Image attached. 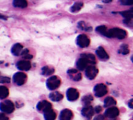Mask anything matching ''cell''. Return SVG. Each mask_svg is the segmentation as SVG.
<instances>
[{
	"mask_svg": "<svg viewBox=\"0 0 133 120\" xmlns=\"http://www.w3.org/2000/svg\"><path fill=\"white\" fill-rule=\"evenodd\" d=\"M129 106L133 109V99H131L129 101Z\"/></svg>",
	"mask_w": 133,
	"mask_h": 120,
	"instance_id": "obj_36",
	"label": "cell"
},
{
	"mask_svg": "<svg viewBox=\"0 0 133 120\" xmlns=\"http://www.w3.org/2000/svg\"><path fill=\"white\" fill-rule=\"evenodd\" d=\"M131 60H132V61L133 62V57H132V58H131Z\"/></svg>",
	"mask_w": 133,
	"mask_h": 120,
	"instance_id": "obj_38",
	"label": "cell"
},
{
	"mask_svg": "<svg viewBox=\"0 0 133 120\" xmlns=\"http://www.w3.org/2000/svg\"><path fill=\"white\" fill-rule=\"evenodd\" d=\"M10 78L8 77H0V82L1 83H9L10 82Z\"/></svg>",
	"mask_w": 133,
	"mask_h": 120,
	"instance_id": "obj_31",
	"label": "cell"
},
{
	"mask_svg": "<svg viewBox=\"0 0 133 120\" xmlns=\"http://www.w3.org/2000/svg\"><path fill=\"white\" fill-rule=\"evenodd\" d=\"M8 117L5 116L3 113H0V119H7Z\"/></svg>",
	"mask_w": 133,
	"mask_h": 120,
	"instance_id": "obj_34",
	"label": "cell"
},
{
	"mask_svg": "<svg viewBox=\"0 0 133 120\" xmlns=\"http://www.w3.org/2000/svg\"><path fill=\"white\" fill-rule=\"evenodd\" d=\"M0 18H3V19L6 20V18H5V16H1V15H0Z\"/></svg>",
	"mask_w": 133,
	"mask_h": 120,
	"instance_id": "obj_37",
	"label": "cell"
},
{
	"mask_svg": "<svg viewBox=\"0 0 133 120\" xmlns=\"http://www.w3.org/2000/svg\"><path fill=\"white\" fill-rule=\"evenodd\" d=\"M67 97L68 99L70 101H74L76 100L79 98V91L75 88H70L67 91Z\"/></svg>",
	"mask_w": 133,
	"mask_h": 120,
	"instance_id": "obj_8",
	"label": "cell"
},
{
	"mask_svg": "<svg viewBox=\"0 0 133 120\" xmlns=\"http://www.w3.org/2000/svg\"><path fill=\"white\" fill-rule=\"evenodd\" d=\"M68 74L71 79L75 81H79L82 78L81 73H79L76 69H70L68 71Z\"/></svg>",
	"mask_w": 133,
	"mask_h": 120,
	"instance_id": "obj_12",
	"label": "cell"
},
{
	"mask_svg": "<svg viewBox=\"0 0 133 120\" xmlns=\"http://www.w3.org/2000/svg\"><path fill=\"white\" fill-rule=\"evenodd\" d=\"M120 14L125 17L127 19H131V18H133V9H131L127 11H124L120 13Z\"/></svg>",
	"mask_w": 133,
	"mask_h": 120,
	"instance_id": "obj_26",
	"label": "cell"
},
{
	"mask_svg": "<svg viewBox=\"0 0 133 120\" xmlns=\"http://www.w3.org/2000/svg\"><path fill=\"white\" fill-rule=\"evenodd\" d=\"M98 72V69L94 65H90L86 69V76L90 80H93L97 76Z\"/></svg>",
	"mask_w": 133,
	"mask_h": 120,
	"instance_id": "obj_7",
	"label": "cell"
},
{
	"mask_svg": "<svg viewBox=\"0 0 133 120\" xmlns=\"http://www.w3.org/2000/svg\"><path fill=\"white\" fill-rule=\"evenodd\" d=\"M83 3L81 2H78L75 3L71 8V11L73 13H77V12L79 11L81 9L83 8Z\"/></svg>",
	"mask_w": 133,
	"mask_h": 120,
	"instance_id": "obj_25",
	"label": "cell"
},
{
	"mask_svg": "<svg viewBox=\"0 0 133 120\" xmlns=\"http://www.w3.org/2000/svg\"><path fill=\"white\" fill-rule=\"evenodd\" d=\"M96 31H97L98 33H99L102 34V35H105V36L108 30H107V28L106 26H100L96 28Z\"/></svg>",
	"mask_w": 133,
	"mask_h": 120,
	"instance_id": "obj_27",
	"label": "cell"
},
{
	"mask_svg": "<svg viewBox=\"0 0 133 120\" xmlns=\"http://www.w3.org/2000/svg\"><path fill=\"white\" fill-rule=\"evenodd\" d=\"M23 57H24L25 59H31L32 57V56H31V55H30L29 53H27V54L23 56Z\"/></svg>",
	"mask_w": 133,
	"mask_h": 120,
	"instance_id": "obj_35",
	"label": "cell"
},
{
	"mask_svg": "<svg viewBox=\"0 0 133 120\" xmlns=\"http://www.w3.org/2000/svg\"><path fill=\"white\" fill-rule=\"evenodd\" d=\"M44 117H45V119L48 120L55 119L56 118V113L51 108L44 112Z\"/></svg>",
	"mask_w": 133,
	"mask_h": 120,
	"instance_id": "obj_20",
	"label": "cell"
},
{
	"mask_svg": "<svg viewBox=\"0 0 133 120\" xmlns=\"http://www.w3.org/2000/svg\"><path fill=\"white\" fill-rule=\"evenodd\" d=\"M119 111L116 107H110L105 112V115L109 118H114L119 115Z\"/></svg>",
	"mask_w": 133,
	"mask_h": 120,
	"instance_id": "obj_9",
	"label": "cell"
},
{
	"mask_svg": "<svg viewBox=\"0 0 133 120\" xmlns=\"http://www.w3.org/2000/svg\"><path fill=\"white\" fill-rule=\"evenodd\" d=\"M94 113V109L90 105H87L82 110V114L88 119H91Z\"/></svg>",
	"mask_w": 133,
	"mask_h": 120,
	"instance_id": "obj_11",
	"label": "cell"
},
{
	"mask_svg": "<svg viewBox=\"0 0 133 120\" xmlns=\"http://www.w3.org/2000/svg\"><path fill=\"white\" fill-rule=\"evenodd\" d=\"M13 80L16 84L18 86H22L24 84L25 82L27 80V75L25 73H16L13 76Z\"/></svg>",
	"mask_w": 133,
	"mask_h": 120,
	"instance_id": "obj_6",
	"label": "cell"
},
{
	"mask_svg": "<svg viewBox=\"0 0 133 120\" xmlns=\"http://www.w3.org/2000/svg\"><path fill=\"white\" fill-rule=\"evenodd\" d=\"M55 72L54 68L49 66H45L42 69V74L44 76H50Z\"/></svg>",
	"mask_w": 133,
	"mask_h": 120,
	"instance_id": "obj_21",
	"label": "cell"
},
{
	"mask_svg": "<svg viewBox=\"0 0 133 120\" xmlns=\"http://www.w3.org/2000/svg\"><path fill=\"white\" fill-rule=\"evenodd\" d=\"M82 57H84L89 64L93 65V64L96 63V57L93 54H90V53H89V54H83L82 55Z\"/></svg>",
	"mask_w": 133,
	"mask_h": 120,
	"instance_id": "obj_24",
	"label": "cell"
},
{
	"mask_svg": "<svg viewBox=\"0 0 133 120\" xmlns=\"http://www.w3.org/2000/svg\"><path fill=\"white\" fill-rule=\"evenodd\" d=\"M122 3L125 5H133V0H122Z\"/></svg>",
	"mask_w": 133,
	"mask_h": 120,
	"instance_id": "obj_32",
	"label": "cell"
},
{
	"mask_svg": "<svg viewBox=\"0 0 133 120\" xmlns=\"http://www.w3.org/2000/svg\"><path fill=\"white\" fill-rule=\"evenodd\" d=\"M116 104V101L114 98L111 97H108L105 99V101H104V104H105V107H109L111 106L112 105H115Z\"/></svg>",
	"mask_w": 133,
	"mask_h": 120,
	"instance_id": "obj_23",
	"label": "cell"
},
{
	"mask_svg": "<svg viewBox=\"0 0 133 120\" xmlns=\"http://www.w3.org/2000/svg\"><path fill=\"white\" fill-rule=\"evenodd\" d=\"M94 100V98L92 95H87L84 97L83 99V101L84 102V104L87 105H89L91 102Z\"/></svg>",
	"mask_w": 133,
	"mask_h": 120,
	"instance_id": "obj_28",
	"label": "cell"
},
{
	"mask_svg": "<svg viewBox=\"0 0 133 120\" xmlns=\"http://www.w3.org/2000/svg\"><path fill=\"white\" fill-rule=\"evenodd\" d=\"M90 40L86 35L81 34L77 37V44L79 46L81 47V48H86L90 45Z\"/></svg>",
	"mask_w": 133,
	"mask_h": 120,
	"instance_id": "obj_5",
	"label": "cell"
},
{
	"mask_svg": "<svg viewBox=\"0 0 133 120\" xmlns=\"http://www.w3.org/2000/svg\"><path fill=\"white\" fill-rule=\"evenodd\" d=\"M61 83V80L60 78L57 76H53L50 77L47 80L46 84L48 88L51 90H55L58 88Z\"/></svg>",
	"mask_w": 133,
	"mask_h": 120,
	"instance_id": "obj_2",
	"label": "cell"
},
{
	"mask_svg": "<svg viewBox=\"0 0 133 120\" xmlns=\"http://www.w3.org/2000/svg\"><path fill=\"white\" fill-rule=\"evenodd\" d=\"M96 53H97V56L100 59L103 60V61H106V60L109 59V56L105 50L104 49L103 47H99L98 49L96 50Z\"/></svg>",
	"mask_w": 133,
	"mask_h": 120,
	"instance_id": "obj_14",
	"label": "cell"
},
{
	"mask_svg": "<svg viewBox=\"0 0 133 120\" xmlns=\"http://www.w3.org/2000/svg\"><path fill=\"white\" fill-rule=\"evenodd\" d=\"M105 36L107 37H114L119 39H123L127 37V32L122 29L115 27V28H112L108 30Z\"/></svg>",
	"mask_w": 133,
	"mask_h": 120,
	"instance_id": "obj_1",
	"label": "cell"
},
{
	"mask_svg": "<svg viewBox=\"0 0 133 120\" xmlns=\"http://www.w3.org/2000/svg\"><path fill=\"white\" fill-rule=\"evenodd\" d=\"M0 110L6 113H10L14 112V104L10 100H5L0 104Z\"/></svg>",
	"mask_w": 133,
	"mask_h": 120,
	"instance_id": "obj_3",
	"label": "cell"
},
{
	"mask_svg": "<svg viewBox=\"0 0 133 120\" xmlns=\"http://www.w3.org/2000/svg\"><path fill=\"white\" fill-rule=\"evenodd\" d=\"M94 110L96 113H99V112H101V110H102V108H101V106H96V108H95Z\"/></svg>",
	"mask_w": 133,
	"mask_h": 120,
	"instance_id": "obj_33",
	"label": "cell"
},
{
	"mask_svg": "<svg viewBox=\"0 0 133 120\" xmlns=\"http://www.w3.org/2000/svg\"><path fill=\"white\" fill-rule=\"evenodd\" d=\"M51 108V104L50 103L46 101V100H42V101L38 103V104H37V109L39 111L43 112L44 113Z\"/></svg>",
	"mask_w": 133,
	"mask_h": 120,
	"instance_id": "obj_10",
	"label": "cell"
},
{
	"mask_svg": "<svg viewBox=\"0 0 133 120\" xmlns=\"http://www.w3.org/2000/svg\"><path fill=\"white\" fill-rule=\"evenodd\" d=\"M22 49H23V46L19 43H17L14 44L12 48V53L14 56H19L22 53Z\"/></svg>",
	"mask_w": 133,
	"mask_h": 120,
	"instance_id": "obj_17",
	"label": "cell"
},
{
	"mask_svg": "<svg viewBox=\"0 0 133 120\" xmlns=\"http://www.w3.org/2000/svg\"><path fill=\"white\" fill-rule=\"evenodd\" d=\"M74 116L73 112L68 109H64L61 112L60 115V119L62 120L71 119Z\"/></svg>",
	"mask_w": 133,
	"mask_h": 120,
	"instance_id": "obj_15",
	"label": "cell"
},
{
	"mask_svg": "<svg viewBox=\"0 0 133 120\" xmlns=\"http://www.w3.org/2000/svg\"><path fill=\"white\" fill-rule=\"evenodd\" d=\"M17 67L22 70H30L31 68V63L28 61H25V60H23V61H20L18 62L17 63Z\"/></svg>",
	"mask_w": 133,
	"mask_h": 120,
	"instance_id": "obj_13",
	"label": "cell"
},
{
	"mask_svg": "<svg viewBox=\"0 0 133 120\" xmlns=\"http://www.w3.org/2000/svg\"><path fill=\"white\" fill-rule=\"evenodd\" d=\"M49 97L52 100L55 102L60 101L63 98V95H62V93H61L60 92H58V91H55V92L51 93L49 95Z\"/></svg>",
	"mask_w": 133,
	"mask_h": 120,
	"instance_id": "obj_18",
	"label": "cell"
},
{
	"mask_svg": "<svg viewBox=\"0 0 133 120\" xmlns=\"http://www.w3.org/2000/svg\"><path fill=\"white\" fill-rule=\"evenodd\" d=\"M13 5L16 7L23 9L27 7V1L26 0H14Z\"/></svg>",
	"mask_w": 133,
	"mask_h": 120,
	"instance_id": "obj_19",
	"label": "cell"
},
{
	"mask_svg": "<svg viewBox=\"0 0 133 120\" xmlns=\"http://www.w3.org/2000/svg\"><path fill=\"white\" fill-rule=\"evenodd\" d=\"M119 53H122V54H127L129 52V50L128 48V46L126 45V44H123L121 46L120 50H119Z\"/></svg>",
	"mask_w": 133,
	"mask_h": 120,
	"instance_id": "obj_29",
	"label": "cell"
},
{
	"mask_svg": "<svg viewBox=\"0 0 133 120\" xmlns=\"http://www.w3.org/2000/svg\"><path fill=\"white\" fill-rule=\"evenodd\" d=\"M94 93L96 97H102L105 96L108 93L107 87L103 83L97 84L94 87Z\"/></svg>",
	"mask_w": 133,
	"mask_h": 120,
	"instance_id": "obj_4",
	"label": "cell"
},
{
	"mask_svg": "<svg viewBox=\"0 0 133 120\" xmlns=\"http://www.w3.org/2000/svg\"><path fill=\"white\" fill-rule=\"evenodd\" d=\"M9 91L7 87L4 86H0V99H6L9 96Z\"/></svg>",
	"mask_w": 133,
	"mask_h": 120,
	"instance_id": "obj_22",
	"label": "cell"
},
{
	"mask_svg": "<svg viewBox=\"0 0 133 120\" xmlns=\"http://www.w3.org/2000/svg\"><path fill=\"white\" fill-rule=\"evenodd\" d=\"M78 27L83 30H87V31L91 30V27H89V26H87L84 22H79V23H78Z\"/></svg>",
	"mask_w": 133,
	"mask_h": 120,
	"instance_id": "obj_30",
	"label": "cell"
},
{
	"mask_svg": "<svg viewBox=\"0 0 133 120\" xmlns=\"http://www.w3.org/2000/svg\"><path fill=\"white\" fill-rule=\"evenodd\" d=\"M88 62L87 61V60L84 57H82L81 58L79 59V60L77 62V67L79 70H83L85 69H87V67H88Z\"/></svg>",
	"mask_w": 133,
	"mask_h": 120,
	"instance_id": "obj_16",
	"label": "cell"
}]
</instances>
